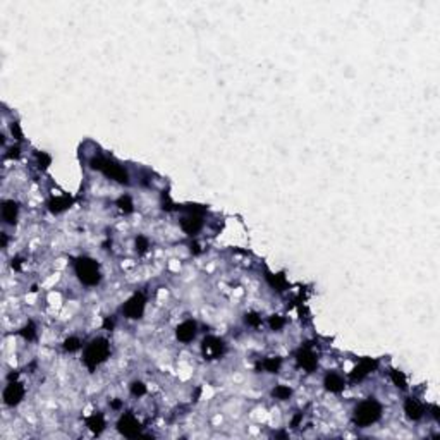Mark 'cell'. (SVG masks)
I'll use <instances>...</instances> for the list:
<instances>
[{"label": "cell", "mask_w": 440, "mask_h": 440, "mask_svg": "<svg viewBox=\"0 0 440 440\" xmlns=\"http://www.w3.org/2000/svg\"><path fill=\"white\" fill-rule=\"evenodd\" d=\"M382 414V408L377 401H363L358 408L354 409V421L359 427H370L373 425Z\"/></svg>", "instance_id": "1"}, {"label": "cell", "mask_w": 440, "mask_h": 440, "mask_svg": "<svg viewBox=\"0 0 440 440\" xmlns=\"http://www.w3.org/2000/svg\"><path fill=\"white\" fill-rule=\"evenodd\" d=\"M76 275L79 281L86 285H96L100 282V268L98 263L92 258H79L74 265Z\"/></svg>", "instance_id": "2"}, {"label": "cell", "mask_w": 440, "mask_h": 440, "mask_svg": "<svg viewBox=\"0 0 440 440\" xmlns=\"http://www.w3.org/2000/svg\"><path fill=\"white\" fill-rule=\"evenodd\" d=\"M109 351L110 349H109L107 341H103V339H95V341H93L92 344H88V347L85 349L83 359H85V363L90 366V368H93V366L105 361L107 356H109Z\"/></svg>", "instance_id": "3"}, {"label": "cell", "mask_w": 440, "mask_h": 440, "mask_svg": "<svg viewBox=\"0 0 440 440\" xmlns=\"http://www.w3.org/2000/svg\"><path fill=\"white\" fill-rule=\"evenodd\" d=\"M122 312H124V315L127 316V318H139V316L143 315V312H145V298H143L141 294L132 296V298L124 305Z\"/></svg>", "instance_id": "4"}, {"label": "cell", "mask_w": 440, "mask_h": 440, "mask_svg": "<svg viewBox=\"0 0 440 440\" xmlns=\"http://www.w3.org/2000/svg\"><path fill=\"white\" fill-rule=\"evenodd\" d=\"M23 396H24L23 385L17 382H10L9 385L5 387V390H3V403H5L7 406H16V404L23 399Z\"/></svg>", "instance_id": "5"}, {"label": "cell", "mask_w": 440, "mask_h": 440, "mask_svg": "<svg viewBox=\"0 0 440 440\" xmlns=\"http://www.w3.org/2000/svg\"><path fill=\"white\" fill-rule=\"evenodd\" d=\"M119 430L126 437H136L139 434V421L132 414H124L119 421Z\"/></svg>", "instance_id": "6"}, {"label": "cell", "mask_w": 440, "mask_h": 440, "mask_svg": "<svg viewBox=\"0 0 440 440\" xmlns=\"http://www.w3.org/2000/svg\"><path fill=\"white\" fill-rule=\"evenodd\" d=\"M223 351V342L217 337H207L203 341V354L205 358L208 359H214L219 358Z\"/></svg>", "instance_id": "7"}, {"label": "cell", "mask_w": 440, "mask_h": 440, "mask_svg": "<svg viewBox=\"0 0 440 440\" xmlns=\"http://www.w3.org/2000/svg\"><path fill=\"white\" fill-rule=\"evenodd\" d=\"M196 335V323L191 322V320H186L184 323H181L177 327V339L181 342H191Z\"/></svg>", "instance_id": "8"}, {"label": "cell", "mask_w": 440, "mask_h": 440, "mask_svg": "<svg viewBox=\"0 0 440 440\" xmlns=\"http://www.w3.org/2000/svg\"><path fill=\"white\" fill-rule=\"evenodd\" d=\"M181 225H183V229L186 230L188 234H196L198 230L201 229V217L196 214H189L188 217H184L183 220H181Z\"/></svg>", "instance_id": "9"}, {"label": "cell", "mask_w": 440, "mask_h": 440, "mask_svg": "<svg viewBox=\"0 0 440 440\" xmlns=\"http://www.w3.org/2000/svg\"><path fill=\"white\" fill-rule=\"evenodd\" d=\"M298 363H299V366H303L305 370L312 372V370L316 366V358H315V354H313L312 351L303 349V351L298 352Z\"/></svg>", "instance_id": "10"}, {"label": "cell", "mask_w": 440, "mask_h": 440, "mask_svg": "<svg viewBox=\"0 0 440 440\" xmlns=\"http://www.w3.org/2000/svg\"><path fill=\"white\" fill-rule=\"evenodd\" d=\"M404 409H406V414L411 420H420L423 416V406L416 399H408L406 404H404Z\"/></svg>", "instance_id": "11"}, {"label": "cell", "mask_w": 440, "mask_h": 440, "mask_svg": "<svg viewBox=\"0 0 440 440\" xmlns=\"http://www.w3.org/2000/svg\"><path fill=\"white\" fill-rule=\"evenodd\" d=\"M325 387L330 392H341L344 389V378L339 373H329L325 377Z\"/></svg>", "instance_id": "12"}, {"label": "cell", "mask_w": 440, "mask_h": 440, "mask_svg": "<svg viewBox=\"0 0 440 440\" xmlns=\"http://www.w3.org/2000/svg\"><path fill=\"white\" fill-rule=\"evenodd\" d=\"M2 217L7 223H14L17 219V207L14 201H3L2 207Z\"/></svg>", "instance_id": "13"}, {"label": "cell", "mask_w": 440, "mask_h": 440, "mask_svg": "<svg viewBox=\"0 0 440 440\" xmlns=\"http://www.w3.org/2000/svg\"><path fill=\"white\" fill-rule=\"evenodd\" d=\"M373 366H375V363H373V361H370V359H368V361H363L361 365H359L358 368L354 370V373H352V378H354V380H356V378H358V380H361L363 377H366L370 372H372V368H373Z\"/></svg>", "instance_id": "14"}, {"label": "cell", "mask_w": 440, "mask_h": 440, "mask_svg": "<svg viewBox=\"0 0 440 440\" xmlns=\"http://www.w3.org/2000/svg\"><path fill=\"white\" fill-rule=\"evenodd\" d=\"M103 418L100 416V414H93L92 418H90L88 420V427L92 428V430H95V432H100L103 428Z\"/></svg>", "instance_id": "15"}, {"label": "cell", "mask_w": 440, "mask_h": 440, "mask_svg": "<svg viewBox=\"0 0 440 440\" xmlns=\"http://www.w3.org/2000/svg\"><path fill=\"white\" fill-rule=\"evenodd\" d=\"M69 207V200L67 198H61V200H55L52 201V210L54 212H62Z\"/></svg>", "instance_id": "16"}, {"label": "cell", "mask_w": 440, "mask_h": 440, "mask_svg": "<svg viewBox=\"0 0 440 440\" xmlns=\"http://www.w3.org/2000/svg\"><path fill=\"white\" fill-rule=\"evenodd\" d=\"M81 347V344H79V341L78 339H67V341H65V349H67V351H78V349Z\"/></svg>", "instance_id": "17"}, {"label": "cell", "mask_w": 440, "mask_h": 440, "mask_svg": "<svg viewBox=\"0 0 440 440\" xmlns=\"http://www.w3.org/2000/svg\"><path fill=\"white\" fill-rule=\"evenodd\" d=\"M279 365H281L279 359H267V361H265V368H267L268 372H275V370H279Z\"/></svg>", "instance_id": "18"}, {"label": "cell", "mask_w": 440, "mask_h": 440, "mask_svg": "<svg viewBox=\"0 0 440 440\" xmlns=\"http://www.w3.org/2000/svg\"><path fill=\"white\" fill-rule=\"evenodd\" d=\"M275 396L281 397V399H287V397L291 396V390L285 389V387H279V389L275 390Z\"/></svg>", "instance_id": "19"}, {"label": "cell", "mask_w": 440, "mask_h": 440, "mask_svg": "<svg viewBox=\"0 0 440 440\" xmlns=\"http://www.w3.org/2000/svg\"><path fill=\"white\" fill-rule=\"evenodd\" d=\"M392 377H394V382H396L397 385L403 387V389H404V387H406V380H404V377L401 375L399 372H394V375H392Z\"/></svg>", "instance_id": "20"}, {"label": "cell", "mask_w": 440, "mask_h": 440, "mask_svg": "<svg viewBox=\"0 0 440 440\" xmlns=\"http://www.w3.org/2000/svg\"><path fill=\"white\" fill-rule=\"evenodd\" d=\"M132 394H134V396H143V394H145V385H143V383H134V385H132Z\"/></svg>", "instance_id": "21"}, {"label": "cell", "mask_w": 440, "mask_h": 440, "mask_svg": "<svg viewBox=\"0 0 440 440\" xmlns=\"http://www.w3.org/2000/svg\"><path fill=\"white\" fill-rule=\"evenodd\" d=\"M136 246H139V250L145 251L146 248H148V241H146L145 237H139V239L136 241Z\"/></svg>", "instance_id": "22"}, {"label": "cell", "mask_w": 440, "mask_h": 440, "mask_svg": "<svg viewBox=\"0 0 440 440\" xmlns=\"http://www.w3.org/2000/svg\"><path fill=\"white\" fill-rule=\"evenodd\" d=\"M270 325L274 327V329H279V327H282V320H279V318H272V320H270Z\"/></svg>", "instance_id": "23"}]
</instances>
